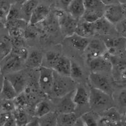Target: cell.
I'll use <instances>...</instances> for the list:
<instances>
[{
	"label": "cell",
	"mask_w": 126,
	"mask_h": 126,
	"mask_svg": "<svg viewBox=\"0 0 126 126\" xmlns=\"http://www.w3.org/2000/svg\"><path fill=\"white\" fill-rule=\"evenodd\" d=\"M89 94V105L95 112L103 113L105 110L113 107L114 102L112 95L93 87H91Z\"/></svg>",
	"instance_id": "6da1fadb"
},
{
	"label": "cell",
	"mask_w": 126,
	"mask_h": 126,
	"mask_svg": "<svg viewBox=\"0 0 126 126\" xmlns=\"http://www.w3.org/2000/svg\"><path fill=\"white\" fill-rule=\"evenodd\" d=\"M76 88L75 81L73 78L54 72V83L50 95L60 98L75 90Z\"/></svg>",
	"instance_id": "7a4b0ae2"
},
{
	"label": "cell",
	"mask_w": 126,
	"mask_h": 126,
	"mask_svg": "<svg viewBox=\"0 0 126 126\" xmlns=\"http://www.w3.org/2000/svg\"><path fill=\"white\" fill-rule=\"evenodd\" d=\"M55 16L58 20L61 31L65 38L75 33L79 20L73 17L68 12L62 9H57L55 11Z\"/></svg>",
	"instance_id": "3957f363"
},
{
	"label": "cell",
	"mask_w": 126,
	"mask_h": 126,
	"mask_svg": "<svg viewBox=\"0 0 126 126\" xmlns=\"http://www.w3.org/2000/svg\"><path fill=\"white\" fill-rule=\"evenodd\" d=\"M112 56L107 51L102 56L87 61L88 65L92 73H111L112 70Z\"/></svg>",
	"instance_id": "277c9868"
},
{
	"label": "cell",
	"mask_w": 126,
	"mask_h": 126,
	"mask_svg": "<svg viewBox=\"0 0 126 126\" xmlns=\"http://www.w3.org/2000/svg\"><path fill=\"white\" fill-rule=\"evenodd\" d=\"M89 80L92 87L113 95V89L111 79L103 73H92L89 76Z\"/></svg>",
	"instance_id": "5b68a950"
},
{
	"label": "cell",
	"mask_w": 126,
	"mask_h": 126,
	"mask_svg": "<svg viewBox=\"0 0 126 126\" xmlns=\"http://www.w3.org/2000/svg\"><path fill=\"white\" fill-rule=\"evenodd\" d=\"M23 61L13 51L1 60L2 75H6L20 71Z\"/></svg>",
	"instance_id": "8992f818"
},
{
	"label": "cell",
	"mask_w": 126,
	"mask_h": 126,
	"mask_svg": "<svg viewBox=\"0 0 126 126\" xmlns=\"http://www.w3.org/2000/svg\"><path fill=\"white\" fill-rule=\"evenodd\" d=\"M54 70L42 66L39 68V83L41 90L46 94L50 95L54 83Z\"/></svg>",
	"instance_id": "52a82bcc"
},
{
	"label": "cell",
	"mask_w": 126,
	"mask_h": 126,
	"mask_svg": "<svg viewBox=\"0 0 126 126\" xmlns=\"http://www.w3.org/2000/svg\"><path fill=\"white\" fill-rule=\"evenodd\" d=\"M103 41L107 49V51L111 56H115L117 53L126 50V38L122 36L112 37L107 35Z\"/></svg>",
	"instance_id": "ba28073f"
},
{
	"label": "cell",
	"mask_w": 126,
	"mask_h": 126,
	"mask_svg": "<svg viewBox=\"0 0 126 126\" xmlns=\"http://www.w3.org/2000/svg\"><path fill=\"white\" fill-rule=\"evenodd\" d=\"M103 16L112 25H117L125 18L122 4L113 3L107 6Z\"/></svg>",
	"instance_id": "9c48e42d"
},
{
	"label": "cell",
	"mask_w": 126,
	"mask_h": 126,
	"mask_svg": "<svg viewBox=\"0 0 126 126\" xmlns=\"http://www.w3.org/2000/svg\"><path fill=\"white\" fill-rule=\"evenodd\" d=\"M107 51V49L103 41L99 39H93L90 40L85 52L86 59L89 61L102 56Z\"/></svg>",
	"instance_id": "30bf717a"
},
{
	"label": "cell",
	"mask_w": 126,
	"mask_h": 126,
	"mask_svg": "<svg viewBox=\"0 0 126 126\" xmlns=\"http://www.w3.org/2000/svg\"><path fill=\"white\" fill-rule=\"evenodd\" d=\"M112 76L117 82L126 81V61L120 60L112 56Z\"/></svg>",
	"instance_id": "8fae6325"
},
{
	"label": "cell",
	"mask_w": 126,
	"mask_h": 126,
	"mask_svg": "<svg viewBox=\"0 0 126 126\" xmlns=\"http://www.w3.org/2000/svg\"><path fill=\"white\" fill-rule=\"evenodd\" d=\"M74 91L59 98L60 100L57 104L58 113H75L77 105L73 100Z\"/></svg>",
	"instance_id": "7c38bea8"
},
{
	"label": "cell",
	"mask_w": 126,
	"mask_h": 126,
	"mask_svg": "<svg viewBox=\"0 0 126 126\" xmlns=\"http://www.w3.org/2000/svg\"><path fill=\"white\" fill-rule=\"evenodd\" d=\"M4 77L10 81L13 87L16 90L18 94L23 93L27 86V80L25 75L22 71L15 72L4 76Z\"/></svg>",
	"instance_id": "4fadbf2b"
},
{
	"label": "cell",
	"mask_w": 126,
	"mask_h": 126,
	"mask_svg": "<svg viewBox=\"0 0 126 126\" xmlns=\"http://www.w3.org/2000/svg\"><path fill=\"white\" fill-rule=\"evenodd\" d=\"M50 9L46 5H39L35 9L30 16L29 23L31 25H35L40 23L49 16Z\"/></svg>",
	"instance_id": "5bb4252c"
},
{
	"label": "cell",
	"mask_w": 126,
	"mask_h": 126,
	"mask_svg": "<svg viewBox=\"0 0 126 126\" xmlns=\"http://www.w3.org/2000/svg\"><path fill=\"white\" fill-rule=\"evenodd\" d=\"M66 39L70 46L79 52H85L90 42L88 38L83 37L76 33Z\"/></svg>",
	"instance_id": "9a60e30c"
},
{
	"label": "cell",
	"mask_w": 126,
	"mask_h": 126,
	"mask_svg": "<svg viewBox=\"0 0 126 126\" xmlns=\"http://www.w3.org/2000/svg\"><path fill=\"white\" fill-rule=\"evenodd\" d=\"M71 69V60L66 56H61L54 67L53 70L62 76L70 77Z\"/></svg>",
	"instance_id": "2e32d148"
},
{
	"label": "cell",
	"mask_w": 126,
	"mask_h": 126,
	"mask_svg": "<svg viewBox=\"0 0 126 126\" xmlns=\"http://www.w3.org/2000/svg\"><path fill=\"white\" fill-rule=\"evenodd\" d=\"M86 11L83 0H73L67 9V12L77 20H80Z\"/></svg>",
	"instance_id": "e0dca14e"
},
{
	"label": "cell",
	"mask_w": 126,
	"mask_h": 126,
	"mask_svg": "<svg viewBox=\"0 0 126 126\" xmlns=\"http://www.w3.org/2000/svg\"><path fill=\"white\" fill-rule=\"evenodd\" d=\"M18 95L16 90L10 81L4 76L2 82V88L1 92V100H15Z\"/></svg>",
	"instance_id": "ac0fdd59"
},
{
	"label": "cell",
	"mask_w": 126,
	"mask_h": 126,
	"mask_svg": "<svg viewBox=\"0 0 126 126\" xmlns=\"http://www.w3.org/2000/svg\"><path fill=\"white\" fill-rule=\"evenodd\" d=\"M75 33L83 37L89 39L90 37L95 35L94 23H88L81 19L80 20H79Z\"/></svg>",
	"instance_id": "d6986e66"
},
{
	"label": "cell",
	"mask_w": 126,
	"mask_h": 126,
	"mask_svg": "<svg viewBox=\"0 0 126 126\" xmlns=\"http://www.w3.org/2000/svg\"><path fill=\"white\" fill-rule=\"evenodd\" d=\"M89 98L90 94L85 87L81 85L76 86L73 93V100L77 106H83L89 103Z\"/></svg>",
	"instance_id": "ffe728a7"
},
{
	"label": "cell",
	"mask_w": 126,
	"mask_h": 126,
	"mask_svg": "<svg viewBox=\"0 0 126 126\" xmlns=\"http://www.w3.org/2000/svg\"><path fill=\"white\" fill-rule=\"evenodd\" d=\"M44 61V55L41 52L37 50H32L29 53L25 63L30 68H40L42 66Z\"/></svg>",
	"instance_id": "44dd1931"
},
{
	"label": "cell",
	"mask_w": 126,
	"mask_h": 126,
	"mask_svg": "<svg viewBox=\"0 0 126 126\" xmlns=\"http://www.w3.org/2000/svg\"><path fill=\"white\" fill-rule=\"evenodd\" d=\"M39 5L38 0H29L22 4L20 8L22 18L29 23L32 14Z\"/></svg>",
	"instance_id": "7402d4cb"
},
{
	"label": "cell",
	"mask_w": 126,
	"mask_h": 126,
	"mask_svg": "<svg viewBox=\"0 0 126 126\" xmlns=\"http://www.w3.org/2000/svg\"><path fill=\"white\" fill-rule=\"evenodd\" d=\"M94 25L95 35H107L112 30V26L113 25L110 23L104 16H103L94 23Z\"/></svg>",
	"instance_id": "603a6c76"
},
{
	"label": "cell",
	"mask_w": 126,
	"mask_h": 126,
	"mask_svg": "<svg viewBox=\"0 0 126 126\" xmlns=\"http://www.w3.org/2000/svg\"><path fill=\"white\" fill-rule=\"evenodd\" d=\"M58 115L57 112H50L44 116L39 118L40 126H57Z\"/></svg>",
	"instance_id": "cb8c5ba5"
},
{
	"label": "cell",
	"mask_w": 126,
	"mask_h": 126,
	"mask_svg": "<svg viewBox=\"0 0 126 126\" xmlns=\"http://www.w3.org/2000/svg\"><path fill=\"white\" fill-rule=\"evenodd\" d=\"M104 12L98 10H86L81 19L88 23H95L96 21L103 16Z\"/></svg>",
	"instance_id": "d4e9b609"
},
{
	"label": "cell",
	"mask_w": 126,
	"mask_h": 126,
	"mask_svg": "<svg viewBox=\"0 0 126 126\" xmlns=\"http://www.w3.org/2000/svg\"><path fill=\"white\" fill-rule=\"evenodd\" d=\"M78 118L75 113H59L58 123L65 126H73Z\"/></svg>",
	"instance_id": "484cf974"
},
{
	"label": "cell",
	"mask_w": 126,
	"mask_h": 126,
	"mask_svg": "<svg viewBox=\"0 0 126 126\" xmlns=\"http://www.w3.org/2000/svg\"><path fill=\"white\" fill-rule=\"evenodd\" d=\"M51 111L50 105L46 101H41L36 105L35 107V115L36 117L40 118L50 113Z\"/></svg>",
	"instance_id": "4316f807"
},
{
	"label": "cell",
	"mask_w": 126,
	"mask_h": 126,
	"mask_svg": "<svg viewBox=\"0 0 126 126\" xmlns=\"http://www.w3.org/2000/svg\"><path fill=\"white\" fill-rule=\"evenodd\" d=\"M13 115L18 126H25L29 122L27 114L23 109L16 108L13 112Z\"/></svg>",
	"instance_id": "83f0119b"
},
{
	"label": "cell",
	"mask_w": 126,
	"mask_h": 126,
	"mask_svg": "<svg viewBox=\"0 0 126 126\" xmlns=\"http://www.w3.org/2000/svg\"><path fill=\"white\" fill-rule=\"evenodd\" d=\"M61 56V55L56 52H47L45 55V61L46 63V67H49V68L53 69L59 59H60Z\"/></svg>",
	"instance_id": "f1b7e54d"
},
{
	"label": "cell",
	"mask_w": 126,
	"mask_h": 126,
	"mask_svg": "<svg viewBox=\"0 0 126 126\" xmlns=\"http://www.w3.org/2000/svg\"><path fill=\"white\" fill-rule=\"evenodd\" d=\"M12 50H13V47L10 39L6 37H2L1 39V47H0L1 60L10 54L12 52Z\"/></svg>",
	"instance_id": "f546056e"
},
{
	"label": "cell",
	"mask_w": 126,
	"mask_h": 126,
	"mask_svg": "<svg viewBox=\"0 0 126 126\" xmlns=\"http://www.w3.org/2000/svg\"><path fill=\"white\" fill-rule=\"evenodd\" d=\"M83 3L85 4L86 10H98L103 11L105 10V6L102 2L101 0H83Z\"/></svg>",
	"instance_id": "4dcf8cb0"
},
{
	"label": "cell",
	"mask_w": 126,
	"mask_h": 126,
	"mask_svg": "<svg viewBox=\"0 0 126 126\" xmlns=\"http://www.w3.org/2000/svg\"><path fill=\"white\" fill-rule=\"evenodd\" d=\"M12 4L10 0H1L0 3V16L2 22L6 23L8 15L12 8Z\"/></svg>",
	"instance_id": "1f68e13d"
},
{
	"label": "cell",
	"mask_w": 126,
	"mask_h": 126,
	"mask_svg": "<svg viewBox=\"0 0 126 126\" xmlns=\"http://www.w3.org/2000/svg\"><path fill=\"white\" fill-rule=\"evenodd\" d=\"M81 119L86 126H99V120L98 121L95 116L91 112L83 113L81 116Z\"/></svg>",
	"instance_id": "d6a6232c"
},
{
	"label": "cell",
	"mask_w": 126,
	"mask_h": 126,
	"mask_svg": "<svg viewBox=\"0 0 126 126\" xmlns=\"http://www.w3.org/2000/svg\"><path fill=\"white\" fill-rule=\"evenodd\" d=\"M102 113H103L102 116L105 117L110 120L116 121V122L121 121V115L115 108H110V109L105 110Z\"/></svg>",
	"instance_id": "836d02e7"
},
{
	"label": "cell",
	"mask_w": 126,
	"mask_h": 126,
	"mask_svg": "<svg viewBox=\"0 0 126 126\" xmlns=\"http://www.w3.org/2000/svg\"><path fill=\"white\" fill-rule=\"evenodd\" d=\"M83 73L81 67L74 61L71 60V69L70 77L74 80L75 79H79L83 76Z\"/></svg>",
	"instance_id": "e575fe53"
},
{
	"label": "cell",
	"mask_w": 126,
	"mask_h": 126,
	"mask_svg": "<svg viewBox=\"0 0 126 126\" xmlns=\"http://www.w3.org/2000/svg\"><path fill=\"white\" fill-rule=\"evenodd\" d=\"M17 19H23L22 16V13H21V10H19L18 8L15 4H12V8L10 9V12L8 15L6 22L12 21V20H17Z\"/></svg>",
	"instance_id": "d590c367"
},
{
	"label": "cell",
	"mask_w": 126,
	"mask_h": 126,
	"mask_svg": "<svg viewBox=\"0 0 126 126\" xmlns=\"http://www.w3.org/2000/svg\"><path fill=\"white\" fill-rule=\"evenodd\" d=\"M16 109L14 100H1V112L12 113Z\"/></svg>",
	"instance_id": "8d00e7d4"
},
{
	"label": "cell",
	"mask_w": 126,
	"mask_h": 126,
	"mask_svg": "<svg viewBox=\"0 0 126 126\" xmlns=\"http://www.w3.org/2000/svg\"><path fill=\"white\" fill-rule=\"evenodd\" d=\"M99 126H122L123 124L121 121H113L105 117L102 116L98 122Z\"/></svg>",
	"instance_id": "74e56055"
},
{
	"label": "cell",
	"mask_w": 126,
	"mask_h": 126,
	"mask_svg": "<svg viewBox=\"0 0 126 126\" xmlns=\"http://www.w3.org/2000/svg\"><path fill=\"white\" fill-rule=\"evenodd\" d=\"M117 30L121 36L126 38V18L122 20L117 25Z\"/></svg>",
	"instance_id": "f35d334b"
},
{
	"label": "cell",
	"mask_w": 126,
	"mask_h": 126,
	"mask_svg": "<svg viewBox=\"0 0 126 126\" xmlns=\"http://www.w3.org/2000/svg\"><path fill=\"white\" fill-rule=\"evenodd\" d=\"M117 102L120 106L126 107V89L122 90L117 96Z\"/></svg>",
	"instance_id": "ab89813d"
},
{
	"label": "cell",
	"mask_w": 126,
	"mask_h": 126,
	"mask_svg": "<svg viewBox=\"0 0 126 126\" xmlns=\"http://www.w3.org/2000/svg\"><path fill=\"white\" fill-rule=\"evenodd\" d=\"M73 0H57V3L59 4L60 9L64 10H67V8L71 3Z\"/></svg>",
	"instance_id": "60d3db41"
},
{
	"label": "cell",
	"mask_w": 126,
	"mask_h": 126,
	"mask_svg": "<svg viewBox=\"0 0 126 126\" xmlns=\"http://www.w3.org/2000/svg\"><path fill=\"white\" fill-rule=\"evenodd\" d=\"M25 126H40L39 119L38 117H34L29 121Z\"/></svg>",
	"instance_id": "b9f144b4"
},
{
	"label": "cell",
	"mask_w": 126,
	"mask_h": 126,
	"mask_svg": "<svg viewBox=\"0 0 126 126\" xmlns=\"http://www.w3.org/2000/svg\"><path fill=\"white\" fill-rule=\"evenodd\" d=\"M1 126H18L17 122L16 121V120L15 119L14 117H12L10 120H8L7 122L5 124Z\"/></svg>",
	"instance_id": "7bdbcfd3"
},
{
	"label": "cell",
	"mask_w": 126,
	"mask_h": 126,
	"mask_svg": "<svg viewBox=\"0 0 126 126\" xmlns=\"http://www.w3.org/2000/svg\"><path fill=\"white\" fill-rule=\"evenodd\" d=\"M85 126V123H84L83 120H82V119H81V117H79L78 119V120H76V122H75V124H74V126Z\"/></svg>",
	"instance_id": "ee69618b"
},
{
	"label": "cell",
	"mask_w": 126,
	"mask_h": 126,
	"mask_svg": "<svg viewBox=\"0 0 126 126\" xmlns=\"http://www.w3.org/2000/svg\"><path fill=\"white\" fill-rule=\"evenodd\" d=\"M101 1L105 6H109L110 4H113L112 3V0H101Z\"/></svg>",
	"instance_id": "f6af8a7d"
},
{
	"label": "cell",
	"mask_w": 126,
	"mask_h": 126,
	"mask_svg": "<svg viewBox=\"0 0 126 126\" xmlns=\"http://www.w3.org/2000/svg\"><path fill=\"white\" fill-rule=\"evenodd\" d=\"M27 1H29V0H15V1L16 2V3L18 4H19V5H20V6H22V4H24L25 2H27Z\"/></svg>",
	"instance_id": "bcb514c9"
},
{
	"label": "cell",
	"mask_w": 126,
	"mask_h": 126,
	"mask_svg": "<svg viewBox=\"0 0 126 126\" xmlns=\"http://www.w3.org/2000/svg\"><path fill=\"white\" fill-rule=\"evenodd\" d=\"M122 4V3H121ZM122 9H123V12L124 15V17L125 18H126V3H123L122 4Z\"/></svg>",
	"instance_id": "7dc6e473"
},
{
	"label": "cell",
	"mask_w": 126,
	"mask_h": 126,
	"mask_svg": "<svg viewBox=\"0 0 126 126\" xmlns=\"http://www.w3.org/2000/svg\"><path fill=\"white\" fill-rule=\"evenodd\" d=\"M45 1H46L48 2V3H52L54 1H56V0H45Z\"/></svg>",
	"instance_id": "c3c4849f"
},
{
	"label": "cell",
	"mask_w": 126,
	"mask_h": 126,
	"mask_svg": "<svg viewBox=\"0 0 126 126\" xmlns=\"http://www.w3.org/2000/svg\"><path fill=\"white\" fill-rule=\"evenodd\" d=\"M124 121H125V122H126V112H125L124 115Z\"/></svg>",
	"instance_id": "681fc988"
},
{
	"label": "cell",
	"mask_w": 126,
	"mask_h": 126,
	"mask_svg": "<svg viewBox=\"0 0 126 126\" xmlns=\"http://www.w3.org/2000/svg\"><path fill=\"white\" fill-rule=\"evenodd\" d=\"M120 2L122 3V4H123V3H126V0H120Z\"/></svg>",
	"instance_id": "f907efd6"
},
{
	"label": "cell",
	"mask_w": 126,
	"mask_h": 126,
	"mask_svg": "<svg viewBox=\"0 0 126 126\" xmlns=\"http://www.w3.org/2000/svg\"><path fill=\"white\" fill-rule=\"evenodd\" d=\"M57 126H64V125H63V124H59V123H58V122H57Z\"/></svg>",
	"instance_id": "816d5d0a"
},
{
	"label": "cell",
	"mask_w": 126,
	"mask_h": 126,
	"mask_svg": "<svg viewBox=\"0 0 126 126\" xmlns=\"http://www.w3.org/2000/svg\"><path fill=\"white\" fill-rule=\"evenodd\" d=\"M122 126H126V122H125V124H123Z\"/></svg>",
	"instance_id": "f5cc1de1"
},
{
	"label": "cell",
	"mask_w": 126,
	"mask_h": 126,
	"mask_svg": "<svg viewBox=\"0 0 126 126\" xmlns=\"http://www.w3.org/2000/svg\"></svg>",
	"instance_id": "db71d44e"
}]
</instances>
